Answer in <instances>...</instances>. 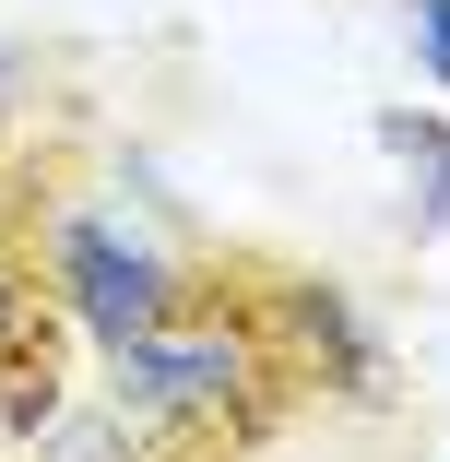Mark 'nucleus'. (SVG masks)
<instances>
[{
	"label": "nucleus",
	"mask_w": 450,
	"mask_h": 462,
	"mask_svg": "<svg viewBox=\"0 0 450 462\" xmlns=\"http://www.w3.org/2000/svg\"><path fill=\"white\" fill-rule=\"evenodd\" d=\"M96 392L154 450H249V439H273V415L297 403V380L273 367L249 297H202V309L131 332L119 356H96Z\"/></svg>",
	"instance_id": "f257e3e1"
},
{
	"label": "nucleus",
	"mask_w": 450,
	"mask_h": 462,
	"mask_svg": "<svg viewBox=\"0 0 450 462\" xmlns=\"http://www.w3.org/2000/svg\"><path fill=\"white\" fill-rule=\"evenodd\" d=\"M24 261H36V297L96 344V356H119L131 332H154V320H178V309L225 297V273L202 261V237L154 226L131 190H48Z\"/></svg>",
	"instance_id": "f03ea898"
},
{
	"label": "nucleus",
	"mask_w": 450,
	"mask_h": 462,
	"mask_svg": "<svg viewBox=\"0 0 450 462\" xmlns=\"http://www.w3.org/2000/svg\"><path fill=\"white\" fill-rule=\"evenodd\" d=\"M249 309H261V344H273V367L297 392H320L344 415H380L391 403V344H380L368 297H355L344 273H261Z\"/></svg>",
	"instance_id": "7ed1b4c3"
},
{
	"label": "nucleus",
	"mask_w": 450,
	"mask_h": 462,
	"mask_svg": "<svg viewBox=\"0 0 450 462\" xmlns=\"http://www.w3.org/2000/svg\"><path fill=\"white\" fill-rule=\"evenodd\" d=\"M368 143L403 166V237L438 249L450 237V107H380Z\"/></svg>",
	"instance_id": "20e7f679"
},
{
	"label": "nucleus",
	"mask_w": 450,
	"mask_h": 462,
	"mask_svg": "<svg viewBox=\"0 0 450 462\" xmlns=\"http://www.w3.org/2000/svg\"><path fill=\"white\" fill-rule=\"evenodd\" d=\"M24 462H154V439H142L107 392H71V403L24 439Z\"/></svg>",
	"instance_id": "39448f33"
},
{
	"label": "nucleus",
	"mask_w": 450,
	"mask_h": 462,
	"mask_svg": "<svg viewBox=\"0 0 450 462\" xmlns=\"http://www.w3.org/2000/svg\"><path fill=\"white\" fill-rule=\"evenodd\" d=\"M48 83H60V48H48L36 24H0V143L48 107Z\"/></svg>",
	"instance_id": "423d86ee"
},
{
	"label": "nucleus",
	"mask_w": 450,
	"mask_h": 462,
	"mask_svg": "<svg viewBox=\"0 0 450 462\" xmlns=\"http://www.w3.org/2000/svg\"><path fill=\"white\" fill-rule=\"evenodd\" d=\"M391 13H403V36H415V71L450 96V0H391Z\"/></svg>",
	"instance_id": "0eeeda50"
},
{
	"label": "nucleus",
	"mask_w": 450,
	"mask_h": 462,
	"mask_svg": "<svg viewBox=\"0 0 450 462\" xmlns=\"http://www.w3.org/2000/svg\"><path fill=\"white\" fill-rule=\"evenodd\" d=\"M36 214H48V190H36L13 154H0V249H24V237H36Z\"/></svg>",
	"instance_id": "6e6552de"
},
{
	"label": "nucleus",
	"mask_w": 450,
	"mask_h": 462,
	"mask_svg": "<svg viewBox=\"0 0 450 462\" xmlns=\"http://www.w3.org/2000/svg\"><path fill=\"white\" fill-rule=\"evenodd\" d=\"M36 320H48V297L24 285V261H13V249H0V356H13V344H24Z\"/></svg>",
	"instance_id": "1a4fd4ad"
}]
</instances>
